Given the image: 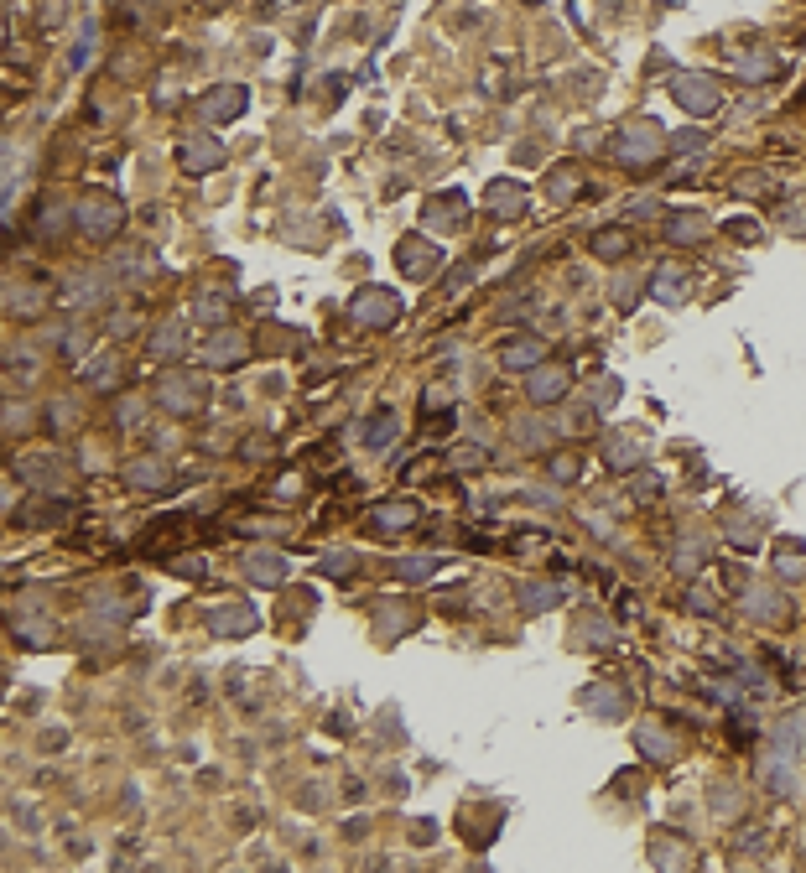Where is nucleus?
Masks as SVG:
<instances>
[{
  "label": "nucleus",
  "instance_id": "obj_3",
  "mask_svg": "<svg viewBox=\"0 0 806 873\" xmlns=\"http://www.w3.org/2000/svg\"><path fill=\"white\" fill-rule=\"evenodd\" d=\"M349 317L359 328H390L401 317V302H396V291H385V286H364L359 297H354V307H349Z\"/></svg>",
  "mask_w": 806,
  "mask_h": 873
},
{
  "label": "nucleus",
  "instance_id": "obj_22",
  "mask_svg": "<svg viewBox=\"0 0 806 873\" xmlns=\"http://www.w3.org/2000/svg\"><path fill=\"white\" fill-rule=\"evenodd\" d=\"M245 354H250V349H245V338H234V333H219L214 343H208V354H203V359L224 369V364H240Z\"/></svg>",
  "mask_w": 806,
  "mask_h": 873
},
{
  "label": "nucleus",
  "instance_id": "obj_20",
  "mask_svg": "<svg viewBox=\"0 0 806 873\" xmlns=\"http://www.w3.org/2000/svg\"><path fill=\"white\" fill-rule=\"evenodd\" d=\"M630 245H635V240H630V229H614V224H609V229H598L593 240H588V250H593L598 260H619V255H630Z\"/></svg>",
  "mask_w": 806,
  "mask_h": 873
},
{
  "label": "nucleus",
  "instance_id": "obj_18",
  "mask_svg": "<svg viewBox=\"0 0 806 873\" xmlns=\"http://www.w3.org/2000/svg\"><path fill=\"white\" fill-rule=\"evenodd\" d=\"M666 240H671V245H697V240H708V219H702V214H671V219H666Z\"/></svg>",
  "mask_w": 806,
  "mask_h": 873
},
{
  "label": "nucleus",
  "instance_id": "obj_27",
  "mask_svg": "<svg viewBox=\"0 0 806 873\" xmlns=\"http://www.w3.org/2000/svg\"><path fill=\"white\" fill-rule=\"evenodd\" d=\"M739 73L749 78V84H760V78H775V73H780V58L760 47V52H749V58L739 63Z\"/></svg>",
  "mask_w": 806,
  "mask_h": 873
},
{
  "label": "nucleus",
  "instance_id": "obj_15",
  "mask_svg": "<svg viewBox=\"0 0 806 873\" xmlns=\"http://www.w3.org/2000/svg\"><path fill=\"white\" fill-rule=\"evenodd\" d=\"M245 577L255 582V588H281V582H286V562L271 557V551H250V557H245Z\"/></svg>",
  "mask_w": 806,
  "mask_h": 873
},
{
  "label": "nucleus",
  "instance_id": "obj_10",
  "mask_svg": "<svg viewBox=\"0 0 806 873\" xmlns=\"http://www.w3.org/2000/svg\"><path fill=\"white\" fill-rule=\"evenodd\" d=\"M526 385H531V401L552 406V401H562V395L572 390V369L567 364H536Z\"/></svg>",
  "mask_w": 806,
  "mask_h": 873
},
{
  "label": "nucleus",
  "instance_id": "obj_12",
  "mask_svg": "<svg viewBox=\"0 0 806 873\" xmlns=\"http://www.w3.org/2000/svg\"><path fill=\"white\" fill-rule=\"evenodd\" d=\"M489 214L494 219H520V214H526V188H520V182H489Z\"/></svg>",
  "mask_w": 806,
  "mask_h": 873
},
{
  "label": "nucleus",
  "instance_id": "obj_16",
  "mask_svg": "<svg viewBox=\"0 0 806 873\" xmlns=\"http://www.w3.org/2000/svg\"><path fill=\"white\" fill-rule=\"evenodd\" d=\"M120 369H125L120 354H99V359L84 364V385H89V390H115V385H120Z\"/></svg>",
  "mask_w": 806,
  "mask_h": 873
},
{
  "label": "nucleus",
  "instance_id": "obj_31",
  "mask_svg": "<svg viewBox=\"0 0 806 873\" xmlns=\"http://www.w3.org/2000/svg\"><path fill=\"white\" fill-rule=\"evenodd\" d=\"M63 229H68V214L58 203H47L42 214H37V234H47V240H63Z\"/></svg>",
  "mask_w": 806,
  "mask_h": 873
},
{
  "label": "nucleus",
  "instance_id": "obj_13",
  "mask_svg": "<svg viewBox=\"0 0 806 873\" xmlns=\"http://www.w3.org/2000/svg\"><path fill=\"white\" fill-rule=\"evenodd\" d=\"M635 744H640V754H645L650 764H671V759H676V738L661 733V723H640V728H635Z\"/></svg>",
  "mask_w": 806,
  "mask_h": 873
},
{
  "label": "nucleus",
  "instance_id": "obj_42",
  "mask_svg": "<svg viewBox=\"0 0 806 873\" xmlns=\"http://www.w3.org/2000/svg\"><path fill=\"white\" fill-rule=\"evenodd\" d=\"M635 291H640L635 281H619V286H614V307H624V312H630V307L640 302V297H635Z\"/></svg>",
  "mask_w": 806,
  "mask_h": 873
},
{
  "label": "nucleus",
  "instance_id": "obj_39",
  "mask_svg": "<svg viewBox=\"0 0 806 873\" xmlns=\"http://www.w3.org/2000/svg\"><path fill=\"white\" fill-rule=\"evenodd\" d=\"M354 567H359V562L349 557V551H338V557H328V562H323V572H328V577H354Z\"/></svg>",
  "mask_w": 806,
  "mask_h": 873
},
{
  "label": "nucleus",
  "instance_id": "obj_9",
  "mask_svg": "<svg viewBox=\"0 0 806 873\" xmlns=\"http://www.w3.org/2000/svg\"><path fill=\"white\" fill-rule=\"evenodd\" d=\"M396 266H401L406 276H416V281H427V276L442 266V250H437L432 240H416V234H406L401 250H396Z\"/></svg>",
  "mask_w": 806,
  "mask_h": 873
},
{
  "label": "nucleus",
  "instance_id": "obj_28",
  "mask_svg": "<svg viewBox=\"0 0 806 873\" xmlns=\"http://www.w3.org/2000/svg\"><path fill=\"white\" fill-rule=\"evenodd\" d=\"M16 640L21 645H52L58 629H52V619H16Z\"/></svg>",
  "mask_w": 806,
  "mask_h": 873
},
{
  "label": "nucleus",
  "instance_id": "obj_44",
  "mask_svg": "<svg viewBox=\"0 0 806 873\" xmlns=\"http://www.w3.org/2000/svg\"><path fill=\"white\" fill-rule=\"evenodd\" d=\"M172 572H177V577H208V562H198V557H182V562H172Z\"/></svg>",
  "mask_w": 806,
  "mask_h": 873
},
{
  "label": "nucleus",
  "instance_id": "obj_8",
  "mask_svg": "<svg viewBox=\"0 0 806 873\" xmlns=\"http://www.w3.org/2000/svg\"><path fill=\"white\" fill-rule=\"evenodd\" d=\"M177 167H182V172H193V177L219 172V167H224V146H219L214 136H193V141H182V146H177Z\"/></svg>",
  "mask_w": 806,
  "mask_h": 873
},
{
  "label": "nucleus",
  "instance_id": "obj_43",
  "mask_svg": "<svg viewBox=\"0 0 806 873\" xmlns=\"http://www.w3.org/2000/svg\"><path fill=\"white\" fill-rule=\"evenodd\" d=\"M640 499H650V494H656L661 489V473H635V484H630Z\"/></svg>",
  "mask_w": 806,
  "mask_h": 873
},
{
  "label": "nucleus",
  "instance_id": "obj_25",
  "mask_svg": "<svg viewBox=\"0 0 806 873\" xmlns=\"http://www.w3.org/2000/svg\"><path fill=\"white\" fill-rule=\"evenodd\" d=\"M448 406H458V385H453V380H432V385L422 390V411L437 416V411H448Z\"/></svg>",
  "mask_w": 806,
  "mask_h": 873
},
{
  "label": "nucleus",
  "instance_id": "obj_36",
  "mask_svg": "<svg viewBox=\"0 0 806 873\" xmlns=\"http://www.w3.org/2000/svg\"><path fill=\"white\" fill-rule=\"evenodd\" d=\"M775 572H780V577H801V572H806V557H801V551H786V546H780V551H775Z\"/></svg>",
  "mask_w": 806,
  "mask_h": 873
},
{
  "label": "nucleus",
  "instance_id": "obj_26",
  "mask_svg": "<svg viewBox=\"0 0 806 873\" xmlns=\"http://www.w3.org/2000/svg\"><path fill=\"white\" fill-rule=\"evenodd\" d=\"M125 479L141 484V489H156V484H167V463H162V458H141V463L125 468Z\"/></svg>",
  "mask_w": 806,
  "mask_h": 873
},
{
  "label": "nucleus",
  "instance_id": "obj_7",
  "mask_svg": "<svg viewBox=\"0 0 806 873\" xmlns=\"http://www.w3.org/2000/svg\"><path fill=\"white\" fill-rule=\"evenodd\" d=\"M245 110H250V89H245V84H219L214 94L203 99L208 125H229V120H240Z\"/></svg>",
  "mask_w": 806,
  "mask_h": 873
},
{
  "label": "nucleus",
  "instance_id": "obj_19",
  "mask_svg": "<svg viewBox=\"0 0 806 873\" xmlns=\"http://www.w3.org/2000/svg\"><path fill=\"white\" fill-rule=\"evenodd\" d=\"M416 515H422V505H416V499L380 505V510H375V531H406V525H416Z\"/></svg>",
  "mask_w": 806,
  "mask_h": 873
},
{
  "label": "nucleus",
  "instance_id": "obj_1",
  "mask_svg": "<svg viewBox=\"0 0 806 873\" xmlns=\"http://www.w3.org/2000/svg\"><path fill=\"white\" fill-rule=\"evenodd\" d=\"M661 151H666V136H661V125L656 120H630L614 136V156L630 172H645V167H656L661 162Z\"/></svg>",
  "mask_w": 806,
  "mask_h": 873
},
{
  "label": "nucleus",
  "instance_id": "obj_41",
  "mask_svg": "<svg viewBox=\"0 0 806 873\" xmlns=\"http://www.w3.org/2000/svg\"><path fill=\"white\" fill-rule=\"evenodd\" d=\"M728 234H734V240H760V224H754V219H734V224H728Z\"/></svg>",
  "mask_w": 806,
  "mask_h": 873
},
{
  "label": "nucleus",
  "instance_id": "obj_30",
  "mask_svg": "<svg viewBox=\"0 0 806 873\" xmlns=\"http://www.w3.org/2000/svg\"><path fill=\"white\" fill-rule=\"evenodd\" d=\"M640 463V442L635 437H614L609 442V468H635Z\"/></svg>",
  "mask_w": 806,
  "mask_h": 873
},
{
  "label": "nucleus",
  "instance_id": "obj_35",
  "mask_svg": "<svg viewBox=\"0 0 806 873\" xmlns=\"http://www.w3.org/2000/svg\"><path fill=\"white\" fill-rule=\"evenodd\" d=\"M744 603H749V608H754V614H760V619H780V598H775L770 588H760V593H749Z\"/></svg>",
  "mask_w": 806,
  "mask_h": 873
},
{
  "label": "nucleus",
  "instance_id": "obj_45",
  "mask_svg": "<svg viewBox=\"0 0 806 873\" xmlns=\"http://www.w3.org/2000/svg\"><path fill=\"white\" fill-rule=\"evenodd\" d=\"M687 603L697 608V614H713V603H718V598H713L708 588H692V598H687Z\"/></svg>",
  "mask_w": 806,
  "mask_h": 873
},
{
  "label": "nucleus",
  "instance_id": "obj_23",
  "mask_svg": "<svg viewBox=\"0 0 806 873\" xmlns=\"http://www.w3.org/2000/svg\"><path fill=\"white\" fill-rule=\"evenodd\" d=\"M182 349H188V333L182 328H156L151 333V359H182Z\"/></svg>",
  "mask_w": 806,
  "mask_h": 873
},
{
  "label": "nucleus",
  "instance_id": "obj_37",
  "mask_svg": "<svg viewBox=\"0 0 806 873\" xmlns=\"http://www.w3.org/2000/svg\"><path fill=\"white\" fill-rule=\"evenodd\" d=\"M578 473H583V463H578V458H567V453H557V458H552V479H557V484H572Z\"/></svg>",
  "mask_w": 806,
  "mask_h": 873
},
{
  "label": "nucleus",
  "instance_id": "obj_2",
  "mask_svg": "<svg viewBox=\"0 0 806 873\" xmlns=\"http://www.w3.org/2000/svg\"><path fill=\"white\" fill-rule=\"evenodd\" d=\"M73 224L89 234V240H115L120 234V224H125V203L115 198V193H84L78 198V208H73Z\"/></svg>",
  "mask_w": 806,
  "mask_h": 873
},
{
  "label": "nucleus",
  "instance_id": "obj_38",
  "mask_svg": "<svg viewBox=\"0 0 806 873\" xmlns=\"http://www.w3.org/2000/svg\"><path fill=\"white\" fill-rule=\"evenodd\" d=\"M453 468H463V473L484 468V447H458V453H453Z\"/></svg>",
  "mask_w": 806,
  "mask_h": 873
},
{
  "label": "nucleus",
  "instance_id": "obj_29",
  "mask_svg": "<svg viewBox=\"0 0 806 873\" xmlns=\"http://www.w3.org/2000/svg\"><path fill=\"white\" fill-rule=\"evenodd\" d=\"M432 224H463V193L432 198Z\"/></svg>",
  "mask_w": 806,
  "mask_h": 873
},
{
  "label": "nucleus",
  "instance_id": "obj_4",
  "mask_svg": "<svg viewBox=\"0 0 806 873\" xmlns=\"http://www.w3.org/2000/svg\"><path fill=\"white\" fill-rule=\"evenodd\" d=\"M671 99L682 104L687 115H713L718 110V89H713V78H702V73H676Z\"/></svg>",
  "mask_w": 806,
  "mask_h": 873
},
{
  "label": "nucleus",
  "instance_id": "obj_40",
  "mask_svg": "<svg viewBox=\"0 0 806 873\" xmlns=\"http://www.w3.org/2000/svg\"><path fill=\"white\" fill-rule=\"evenodd\" d=\"M697 551H702V536H687V546L676 551V567L682 572H692V562H697Z\"/></svg>",
  "mask_w": 806,
  "mask_h": 873
},
{
  "label": "nucleus",
  "instance_id": "obj_33",
  "mask_svg": "<svg viewBox=\"0 0 806 873\" xmlns=\"http://www.w3.org/2000/svg\"><path fill=\"white\" fill-rule=\"evenodd\" d=\"M432 572H437V562H432V557H406V562L396 567V577H401V582H422V577H432Z\"/></svg>",
  "mask_w": 806,
  "mask_h": 873
},
{
  "label": "nucleus",
  "instance_id": "obj_5",
  "mask_svg": "<svg viewBox=\"0 0 806 873\" xmlns=\"http://www.w3.org/2000/svg\"><path fill=\"white\" fill-rule=\"evenodd\" d=\"M156 401H162L172 416H198V411H203V385H193L188 375H162V385H156Z\"/></svg>",
  "mask_w": 806,
  "mask_h": 873
},
{
  "label": "nucleus",
  "instance_id": "obj_11",
  "mask_svg": "<svg viewBox=\"0 0 806 873\" xmlns=\"http://www.w3.org/2000/svg\"><path fill=\"white\" fill-rule=\"evenodd\" d=\"M208 629L224 634V640H240V634H255L260 629V614H255L250 603H224V608L208 614Z\"/></svg>",
  "mask_w": 806,
  "mask_h": 873
},
{
  "label": "nucleus",
  "instance_id": "obj_21",
  "mask_svg": "<svg viewBox=\"0 0 806 873\" xmlns=\"http://www.w3.org/2000/svg\"><path fill=\"white\" fill-rule=\"evenodd\" d=\"M583 707L593 712V718H624V692H614V686H588Z\"/></svg>",
  "mask_w": 806,
  "mask_h": 873
},
{
  "label": "nucleus",
  "instance_id": "obj_6",
  "mask_svg": "<svg viewBox=\"0 0 806 873\" xmlns=\"http://www.w3.org/2000/svg\"><path fill=\"white\" fill-rule=\"evenodd\" d=\"M754 780H760L770 796H786V790L796 785V770H791V749H765L760 759H754Z\"/></svg>",
  "mask_w": 806,
  "mask_h": 873
},
{
  "label": "nucleus",
  "instance_id": "obj_34",
  "mask_svg": "<svg viewBox=\"0 0 806 873\" xmlns=\"http://www.w3.org/2000/svg\"><path fill=\"white\" fill-rule=\"evenodd\" d=\"M193 317H198V323H224V317H229V302H219V297H198Z\"/></svg>",
  "mask_w": 806,
  "mask_h": 873
},
{
  "label": "nucleus",
  "instance_id": "obj_32",
  "mask_svg": "<svg viewBox=\"0 0 806 873\" xmlns=\"http://www.w3.org/2000/svg\"><path fill=\"white\" fill-rule=\"evenodd\" d=\"M390 437H396V416L380 411V421H370V427H364V442H370V447H385Z\"/></svg>",
  "mask_w": 806,
  "mask_h": 873
},
{
  "label": "nucleus",
  "instance_id": "obj_17",
  "mask_svg": "<svg viewBox=\"0 0 806 873\" xmlns=\"http://www.w3.org/2000/svg\"><path fill=\"white\" fill-rule=\"evenodd\" d=\"M541 354H546L541 338H515V343H505V349H500V364L505 369H536Z\"/></svg>",
  "mask_w": 806,
  "mask_h": 873
},
{
  "label": "nucleus",
  "instance_id": "obj_14",
  "mask_svg": "<svg viewBox=\"0 0 806 873\" xmlns=\"http://www.w3.org/2000/svg\"><path fill=\"white\" fill-rule=\"evenodd\" d=\"M650 297L666 302V307H682L687 302V271L682 266H661L656 276H650Z\"/></svg>",
  "mask_w": 806,
  "mask_h": 873
},
{
  "label": "nucleus",
  "instance_id": "obj_24",
  "mask_svg": "<svg viewBox=\"0 0 806 873\" xmlns=\"http://www.w3.org/2000/svg\"><path fill=\"white\" fill-rule=\"evenodd\" d=\"M520 603H526L531 614H541V608L562 603V588H557V582H526V588H520Z\"/></svg>",
  "mask_w": 806,
  "mask_h": 873
}]
</instances>
